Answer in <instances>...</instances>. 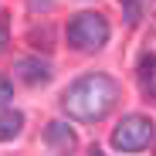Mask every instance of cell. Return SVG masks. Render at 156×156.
<instances>
[{"label":"cell","instance_id":"ba28073f","mask_svg":"<svg viewBox=\"0 0 156 156\" xmlns=\"http://www.w3.org/2000/svg\"><path fill=\"white\" fill-rule=\"evenodd\" d=\"M153 75H156V55L153 51H143V58H139V82H153Z\"/></svg>","mask_w":156,"mask_h":156},{"label":"cell","instance_id":"52a82bcc","mask_svg":"<svg viewBox=\"0 0 156 156\" xmlns=\"http://www.w3.org/2000/svg\"><path fill=\"white\" fill-rule=\"evenodd\" d=\"M27 44L37 48V51H51L55 48V27L44 20V24H34V27L27 31Z\"/></svg>","mask_w":156,"mask_h":156},{"label":"cell","instance_id":"277c9868","mask_svg":"<svg viewBox=\"0 0 156 156\" xmlns=\"http://www.w3.org/2000/svg\"><path fill=\"white\" fill-rule=\"evenodd\" d=\"M14 71H17V78L24 85H48L51 82V65L41 61V58H17Z\"/></svg>","mask_w":156,"mask_h":156},{"label":"cell","instance_id":"3957f363","mask_svg":"<svg viewBox=\"0 0 156 156\" xmlns=\"http://www.w3.org/2000/svg\"><path fill=\"white\" fill-rule=\"evenodd\" d=\"M153 136H156V129H153V122L146 119V115H126L115 129H112V146L119 149V153H139V149H146L149 143H153Z\"/></svg>","mask_w":156,"mask_h":156},{"label":"cell","instance_id":"7c38bea8","mask_svg":"<svg viewBox=\"0 0 156 156\" xmlns=\"http://www.w3.org/2000/svg\"><path fill=\"white\" fill-rule=\"evenodd\" d=\"M31 7H51V0H31Z\"/></svg>","mask_w":156,"mask_h":156},{"label":"cell","instance_id":"8992f818","mask_svg":"<svg viewBox=\"0 0 156 156\" xmlns=\"http://www.w3.org/2000/svg\"><path fill=\"white\" fill-rule=\"evenodd\" d=\"M24 129V115L14 112V109H4L0 112V143H10L14 136H20Z\"/></svg>","mask_w":156,"mask_h":156},{"label":"cell","instance_id":"7a4b0ae2","mask_svg":"<svg viewBox=\"0 0 156 156\" xmlns=\"http://www.w3.org/2000/svg\"><path fill=\"white\" fill-rule=\"evenodd\" d=\"M109 41V20L95 14V10H85V14H75L71 24H68V44L75 51H98L105 48Z\"/></svg>","mask_w":156,"mask_h":156},{"label":"cell","instance_id":"30bf717a","mask_svg":"<svg viewBox=\"0 0 156 156\" xmlns=\"http://www.w3.org/2000/svg\"><path fill=\"white\" fill-rule=\"evenodd\" d=\"M10 98H14V82H10L7 75H0V109L10 105Z\"/></svg>","mask_w":156,"mask_h":156},{"label":"cell","instance_id":"4fadbf2b","mask_svg":"<svg viewBox=\"0 0 156 156\" xmlns=\"http://www.w3.org/2000/svg\"><path fill=\"white\" fill-rule=\"evenodd\" d=\"M88 156H105V153H102L98 146H92V149H88Z\"/></svg>","mask_w":156,"mask_h":156},{"label":"cell","instance_id":"6da1fadb","mask_svg":"<svg viewBox=\"0 0 156 156\" xmlns=\"http://www.w3.org/2000/svg\"><path fill=\"white\" fill-rule=\"evenodd\" d=\"M119 102V82L102 71H92V75H82L78 82H71L61 95V105L71 119L78 122H98L105 119Z\"/></svg>","mask_w":156,"mask_h":156},{"label":"cell","instance_id":"5b68a950","mask_svg":"<svg viewBox=\"0 0 156 156\" xmlns=\"http://www.w3.org/2000/svg\"><path fill=\"white\" fill-rule=\"evenodd\" d=\"M44 139H48L51 146H61V149H71V146H75V133H71L68 122H48Z\"/></svg>","mask_w":156,"mask_h":156},{"label":"cell","instance_id":"8fae6325","mask_svg":"<svg viewBox=\"0 0 156 156\" xmlns=\"http://www.w3.org/2000/svg\"><path fill=\"white\" fill-rule=\"evenodd\" d=\"M7 48V20H4V14H0V51Z\"/></svg>","mask_w":156,"mask_h":156},{"label":"cell","instance_id":"9c48e42d","mask_svg":"<svg viewBox=\"0 0 156 156\" xmlns=\"http://www.w3.org/2000/svg\"><path fill=\"white\" fill-rule=\"evenodd\" d=\"M119 7H122V14H126V20H129V24H139L146 0H119Z\"/></svg>","mask_w":156,"mask_h":156}]
</instances>
